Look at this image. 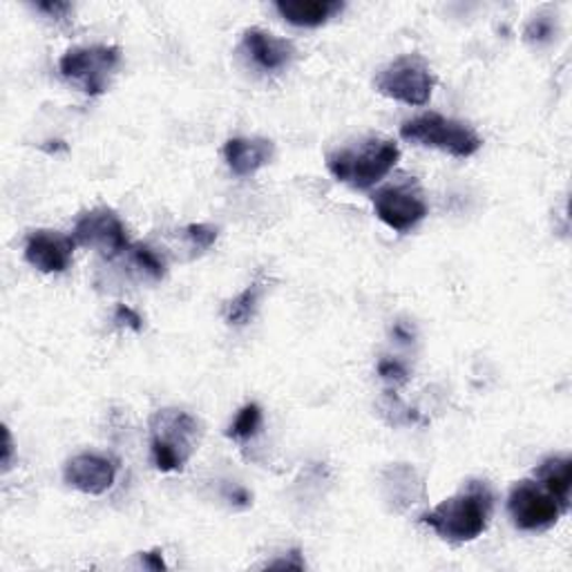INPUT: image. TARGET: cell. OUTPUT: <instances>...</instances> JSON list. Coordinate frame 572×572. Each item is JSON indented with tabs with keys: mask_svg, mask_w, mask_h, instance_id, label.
I'll return each mask as SVG.
<instances>
[{
	"mask_svg": "<svg viewBox=\"0 0 572 572\" xmlns=\"http://www.w3.org/2000/svg\"><path fill=\"white\" fill-rule=\"evenodd\" d=\"M244 47L251 54V58L266 72L284 69L296 54L292 41L277 38L260 28H251L244 32Z\"/></svg>",
	"mask_w": 572,
	"mask_h": 572,
	"instance_id": "7c38bea8",
	"label": "cell"
},
{
	"mask_svg": "<svg viewBox=\"0 0 572 572\" xmlns=\"http://www.w3.org/2000/svg\"><path fill=\"white\" fill-rule=\"evenodd\" d=\"M378 374L387 383H396V385L407 383V370L398 361H381Z\"/></svg>",
	"mask_w": 572,
	"mask_h": 572,
	"instance_id": "44dd1931",
	"label": "cell"
},
{
	"mask_svg": "<svg viewBox=\"0 0 572 572\" xmlns=\"http://www.w3.org/2000/svg\"><path fill=\"white\" fill-rule=\"evenodd\" d=\"M277 14L296 28H320L344 10L340 0H279Z\"/></svg>",
	"mask_w": 572,
	"mask_h": 572,
	"instance_id": "5bb4252c",
	"label": "cell"
},
{
	"mask_svg": "<svg viewBox=\"0 0 572 572\" xmlns=\"http://www.w3.org/2000/svg\"><path fill=\"white\" fill-rule=\"evenodd\" d=\"M273 141L268 139H229L224 146V160L238 177H249L264 168L273 157Z\"/></svg>",
	"mask_w": 572,
	"mask_h": 572,
	"instance_id": "4fadbf2b",
	"label": "cell"
},
{
	"mask_svg": "<svg viewBox=\"0 0 572 572\" xmlns=\"http://www.w3.org/2000/svg\"><path fill=\"white\" fill-rule=\"evenodd\" d=\"M554 36V23L550 16H539L535 21L528 23L526 28V41L535 43V45H543L548 41H552Z\"/></svg>",
	"mask_w": 572,
	"mask_h": 572,
	"instance_id": "ffe728a7",
	"label": "cell"
},
{
	"mask_svg": "<svg viewBox=\"0 0 572 572\" xmlns=\"http://www.w3.org/2000/svg\"><path fill=\"white\" fill-rule=\"evenodd\" d=\"M130 257L134 262V266L143 273L148 275L151 279L160 282L164 279L166 275V262L157 255V251H153L151 246L146 244H136V246H130Z\"/></svg>",
	"mask_w": 572,
	"mask_h": 572,
	"instance_id": "ac0fdd59",
	"label": "cell"
},
{
	"mask_svg": "<svg viewBox=\"0 0 572 572\" xmlns=\"http://www.w3.org/2000/svg\"><path fill=\"white\" fill-rule=\"evenodd\" d=\"M494 510V494L485 481H470L459 494L446 498L435 510L422 515V524L441 539L465 543L481 537Z\"/></svg>",
	"mask_w": 572,
	"mask_h": 572,
	"instance_id": "6da1fadb",
	"label": "cell"
},
{
	"mask_svg": "<svg viewBox=\"0 0 572 572\" xmlns=\"http://www.w3.org/2000/svg\"><path fill=\"white\" fill-rule=\"evenodd\" d=\"M262 427V409L257 403L244 405L229 427V437L235 441H251Z\"/></svg>",
	"mask_w": 572,
	"mask_h": 572,
	"instance_id": "e0dca14e",
	"label": "cell"
},
{
	"mask_svg": "<svg viewBox=\"0 0 572 572\" xmlns=\"http://www.w3.org/2000/svg\"><path fill=\"white\" fill-rule=\"evenodd\" d=\"M400 136L405 141L418 143V146L439 148L459 160L476 155L483 146L481 136L470 125L437 112L420 114L411 121H405L400 125Z\"/></svg>",
	"mask_w": 572,
	"mask_h": 572,
	"instance_id": "277c9868",
	"label": "cell"
},
{
	"mask_svg": "<svg viewBox=\"0 0 572 572\" xmlns=\"http://www.w3.org/2000/svg\"><path fill=\"white\" fill-rule=\"evenodd\" d=\"M508 513L519 530L541 532L552 528L568 508L537 479L521 481L508 496Z\"/></svg>",
	"mask_w": 572,
	"mask_h": 572,
	"instance_id": "52a82bcc",
	"label": "cell"
},
{
	"mask_svg": "<svg viewBox=\"0 0 572 572\" xmlns=\"http://www.w3.org/2000/svg\"><path fill=\"white\" fill-rule=\"evenodd\" d=\"M535 479L552 492L565 508H570V490H572V461L568 457H550L537 470Z\"/></svg>",
	"mask_w": 572,
	"mask_h": 572,
	"instance_id": "9a60e30c",
	"label": "cell"
},
{
	"mask_svg": "<svg viewBox=\"0 0 572 572\" xmlns=\"http://www.w3.org/2000/svg\"><path fill=\"white\" fill-rule=\"evenodd\" d=\"M141 561H143V565L151 568V570H166V563H164V557H162V550L141 552Z\"/></svg>",
	"mask_w": 572,
	"mask_h": 572,
	"instance_id": "cb8c5ba5",
	"label": "cell"
},
{
	"mask_svg": "<svg viewBox=\"0 0 572 572\" xmlns=\"http://www.w3.org/2000/svg\"><path fill=\"white\" fill-rule=\"evenodd\" d=\"M199 422L182 409H160L151 418V452L160 472H179L199 443Z\"/></svg>",
	"mask_w": 572,
	"mask_h": 572,
	"instance_id": "3957f363",
	"label": "cell"
},
{
	"mask_svg": "<svg viewBox=\"0 0 572 572\" xmlns=\"http://www.w3.org/2000/svg\"><path fill=\"white\" fill-rule=\"evenodd\" d=\"M63 476L75 490L99 496L114 485L117 463L101 454H79L67 461Z\"/></svg>",
	"mask_w": 572,
	"mask_h": 572,
	"instance_id": "30bf717a",
	"label": "cell"
},
{
	"mask_svg": "<svg viewBox=\"0 0 572 572\" xmlns=\"http://www.w3.org/2000/svg\"><path fill=\"white\" fill-rule=\"evenodd\" d=\"M260 296H262V286L260 284H251L249 289H244L238 298H233L229 305H227V311H224V318L229 324H235V327H242V324H249L257 311V305H260Z\"/></svg>",
	"mask_w": 572,
	"mask_h": 572,
	"instance_id": "2e32d148",
	"label": "cell"
},
{
	"mask_svg": "<svg viewBox=\"0 0 572 572\" xmlns=\"http://www.w3.org/2000/svg\"><path fill=\"white\" fill-rule=\"evenodd\" d=\"M121 61V50L117 45H92L67 50L61 61V75L77 84L86 95L99 97L108 88V79Z\"/></svg>",
	"mask_w": 572,
	"mask_h": 572,
	"instance_id": "8992f818",
	"label": "cell"
},
{
	"mask_svg": "<svg viewBox=\"0 0 572 572\" xmlns=\"http://www.w3.org/2000/svg\"><path fill=\"white\" fill-rule=\"evenodd\" d=\"M400 148L389 139H367L358 148H342L327 157L329 173L358 190L381 184L398 164Z\"/></svg>",
	"mask_w": 572,
	"mask_h": 572,
	"instance_id": "7a4b0ae2",
	"label": "cell"
},
{
	"mask_svg": "<svg viewBox=\"0 0 572 572\" xmlns=\"http://www.w3.org/2000/svg\"><path fill=\"white\" fill-rule=\"evenodd\" d=\"M186 238L195 249L208 251L215 242H218V229L210 224H190L186 227Z\"/></svg>",
	"mask_w": 572,
	"mask_h": 572,
	"instance_id": "d6986e66",
	"label": "cell"
},
{
	"mask_svg": "<svg viewBox=\"0 0 572 572\" xmlns=\"http://www.w3.org/2000/svg\"><path fill=\"white\" fill-rule=\"evenodd\" d=\"M12 454H14V443H12L10 429L6 427V454H3V470H6V472L12 468Z\"/></svg>",
	"mask_w": 572,
	"mask_h": 572,
	"instance_id": "d4e9b609",
	"label": "cell"
},
{
	"mask_svg": "<svg viewBox=\"0 0 572 572\" xmlns=\"http://www.w3.org/2000/svg\"><path fill=\"white\" fill-rule=\"evenodd\" d=\"M114 322H119V324H123V327H130L132 331H141V329H143V320H141V316H139L134 309L125 307V305H117Z\"/></svg>",
	"mask_w": 572,
	"mask_h": 572,
	"instance_id": "7402d4cb",
	"label": "cell"
},
{
	"mask_svg": "<svg viewBox=\"0 0 572 572\" xmlns=\"http://www.w3.org/2000/svg\"><path fill=\"white\" fill-rule=\"evenodd\" d=\"M75 242L97 249L106 257H117L130 251L125 227L112 208H95L84 212L75 227Z\"/></svg>",
	"mask_w": 572,
	"mask_h": 572,
	"instance_id": "9c48e42d",
	"label": "cell"
},
{
	"mask_svg": "<svg viewBox=\"0 0 572 572\" xmlns=\"http://www.w3.org/2000/svg\"><path fill=\"white\" fill-rule=\"evenodd\" d=\"M34 8L38 12H43V14H47L50 19H56V21L67 19V14L72 12V6L69 3H61V0H45V3H36Z\"/></svg>",
	"mask_w": 572,
	"mask_h": 572,
	"instance_id": "603a6c76",
	"label": "cell"
},
{
	"mask_svg": "<svg viewBox=\"0 0 572 572\" xmlns=\"http://www.w3.org/2000/svg\"><path fill=\"white\" fill-rule=\"evenodd\" d=\"M378 220L398 233H407L427 218V204L409 184L385 186L372 197Z\"/></svg>",
	"mask_w": 572,
	"mask_h": 572,
	"instance_id": "ba28073f",
	"label": "cell"
},
{
	"mask_svg": "<svg viewBox=\"0 0 572 572\" xmlns=\"http://www.w3.org/2000/svg\"><path fill=\"white\" fill-rule=\"evenodd\" d=\"M75 238L56 231H34L25 242V260L41 273H63L75 253Z\"/></svg>",
	"mask_w": 572,
	"mask_h": 572,
	"instance_id": "8fae6325",
	"label": "cell"
},
{
	"mask_svg": "<svg viewBox=\"0 0 572 572\" xmlns=\"http://www.w3.org/2000/svg\"><path fill=\"white\" fill-rule=\"evenodd\" d=\"M435 72L418 54H407L392 61L376 77V90L407 106H425L435 92Z\"/></svg>",
	"mask_w": 572,
	"mask_h": 572,
	"instance_id": "5b68a950",
	"label": "cell"
}]
</instances>
